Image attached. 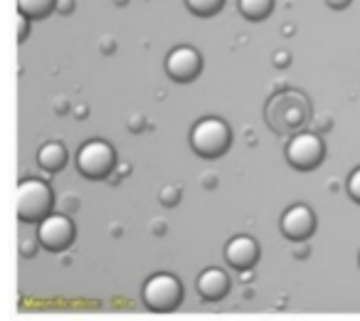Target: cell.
I'll return each instance as SVG.
<instances>
[{
    "label": "cell",
    "instance_id": "6da1fadb",
    "mask_svg": "<svg viewBox=\"0 0 360 321\" xmlns=\"http://www.w3.org/2000/svg\"><path fill=\"white\" fill-rule=\"evenodd\" d=\"M52 191L40 178H25L18 186V218L22 222H42L52 215Z\"/></svg>",
    "mask_w": 360,
    "mask_h": 321
},
{
    "label": "cell",
    "instance_id": "7a4b0ae2",
    "mask_svg": "<svg viewBox=\"0 0 360 321\" xmlns=\"http://www.w3.org/2000/svg\"><path fill=\"white\" fill-rule=\"evenodd\" d=\"M230 126L217 116L200 119L191 131V146L202 158H217L230 149Z\"/></svg>",
    "mask_w": 360,
    "mask_h": 321
},
{
    "label": "cell",
    "instance_id": "3957f363",
    "mask_svg": "<svg viewBox=\"0 0 360 321\" xmlns=\"http://www.w3.org/2000/svg\"><path fill=\"white\" fill-rule=\"evenodd\" d=\"M141 299L150 311L168 314V311L178 309L180 301H183V284H180L178 277L160 272V275H153L146 279L143 289H141Z\"/></svg>",
    "mask_w": 360,
    "mask_h": 321
},
{
    "label": "cell",
    "instance_id": "277c9868",
    "mask_svg": "<svg viewBox=\"0 0 360 321\" xmlns=\"http://www.w3.org/2000/svg\"><path fill=\"white\" fill-rule=\"evenodd\" d=\"M77 171L84 178L99 181L106 178L116 166V153L111 149V144H106L104 139H91L84 146H79L77 151Z\"/></svg>",
    "mask_w": 360,
    "mask_h": 321
},
{
    "label": "cell",
    "instance_id": "5b68a950",
    "mask_svg": "<svg viewBox=\"0 0 360 321\" xmlns=\"http://www.w3.org/2000/svg\"><path fill=\"white\" fill-rule=\"evenodd\" d=\"M286 158H289V163L296 171H314L323 160V141L316 134H311V131L296 134L286 144Z\"/></svg>",
    "mask_w": 360,
    "mask_h": 321
},
{
    "label": "cell",
    "instance_id": "8992f818",
    "mask_svg": "<svg viewBox=\"0 0 360 321\" xmlns=\"http://www.w3.org/2000/svg\"><path fill=\"white\" fill-rule=\"evenodd\" d=\"M75 240V222L62 213H52L37 222V242L50 252H62Z\"/></svg>",
    "mask_w": 360,
    "mask_h": 321
},
{
    "label": "cell",
    "instance_id": "52a82bcc",
    "mask_svg": "<svg viewBox=\"0 0 360 321\" xmlns=\"http://www.w3.org/2000/svg\"><path fill=\"white\" fill-rule=\"evenodd\" d=\"M202 70V57L195 47L191 45H180L165 60V72L170 75V80L175 82H191L200 75Z\"/></svg>",
    "mask_w": 360,
    "mask_h": 321
},
{
    "label": "cell",
    "instance_id": "ba28073f",
    "mask_svg": "<svg viewBox=\"0 0 360 321\" xmlns=\"http://www.w3.org/2000/svg\"><path fill=\"white\" fill-rule=\"evenodd\" d=\"M314 230H316V215L304 203H296V206H291L281 215V232L289 240H306V237H311Z\"/></svg>",
    "mask_w": 360,
    "mask_h": 321
},
{
    "label": "cell",
    "instance_id": "9c48e42d",
    "mask_svg": "<svg viewBox=\"0 0 360 321\" xmlns=\"http://www.w3.org/2000/svg\"><path fill=\"white\" fill-rule=\"evenodd\" d=\"M225 260L232 270H252L259 260V245H257L252 237L247 235H237L227 242L225 247Z\"/></svg>",
    "mask_w": 360,
    "mask_h": 321
},
{
    "label": "cell",
    "instance_id": "30bf717a",
    "mask_svg": "<svg viewBox=\"0 0 360 321\" xmlns=\"http://www.w3.org/2000/svg\"><path fill=\"white\" fill-rule=\"evenodd\" d=\"M195 287H198V294L205 301H220V299H225L227 291H230V277H227V272L220 270V267H210V270L200 272Z\"/></svg>",
    "mask_w": 360,
    "mask_h": 321
},
{
    "label": "cell",
    "instance_id": "8fae6325",
    "mask_svg": "<svg viewBox=\"0 0 360 321\" xmlns=\"http://www.w3.org/2000/svg\"><path fill=\"white\" fill-rule=\"evenodd\" d=\"M37 163H40V168H45V171H50V173L60 171L67 163V149L60 141H47V144L40 146V151H37Z\"/></svg>",
    "mask_w": 360,
    "mask_h": 321
},
{
    "label": "cell",
    "instance_id": "7c38bea8",
    "mask_svg": "<svg viewBox=\"0 0 360 321\" xmlns=\"http://www.w3.org/2000/svg\"><path fill=\"white\" fill-rule=\"evenodd\" d=\"M57 0H18V11L20 15L30 18V20H40V18H47L52 11H55Z\"/></svg>",
    "mask_w": 360,
    "mask_h": 321
},
{
    "label": "cell",
    "instance_id": "4fadbf2b",
    "mask_svg": "<svg viewBox=\"0 0 360 321\" xmlns=\"http://www.w3.org/2000/svg\"><path fill=\"white\" fill-rule=\"evenodd\" d=\"M240 13L247 18V20H264L266 15L274 8V0H240Z\"/></svg>",
    "mask_w": 360,
    "mask_h": 321
},
{
    "label": "cell",
    "instance_id": "5bb4252c",
    "mask_svg": "<svg viewBox=\"0 0 360 321\" xmlns=\"http://www.w3.org/2000/svg\"><path fill=\"white\" fill-rule=\"evenodd\" d=\"M225 0H186V6L191 8V13H195L198 18H210L222 8Z\"/></svg>",
    "mask_w": 360,
    "mask_h": 321
},
{
    "label": "cell",
    "instance_id": "9a60e30c",
    "mask_svg": "<svg viewBox=\"0 0 360 321\" xmlns=\"http://www.w3.org/2000/svg\"><path fill=\"white\" fill-rule=\"evenodd\" d=\"M348 193H350V198H353L355 203H360V166L355 168L353 173H350V178H348Z\"/></svg>",
    "mask_w": 360,
    "mask_h": 321
},
{
    "label": "cell",
    "instance_id": "2e32d148",
    "mask_svg": "<svg viewBox=\"0 0 360 321\" xmlns=\"http://www.w3.org/2000/svg\"><path fill=\"white\" fill-rule=\"evenodd\" d=\"M18 37H20V40H25V35H27V20H30V18H25V15H20L18 18Z\"/></svg>",
    "mask_w": 360,
    "mask_h": 321
},
{
    "label": "cell",
    "instance_id": "e0dca14e",
    "mask_svg": "<svg viewBox=\"0 0 360 321\" xmlns=\"http://www.w3.org/2000/svg\"><path fill=\"white\" fill-rule=\"evenodd\" d=\"M330 8H335V11H343V8L350 6V0H326Z\"/></svg>",
    "mask_w": 360,
    "mask_h": 321
}]
</instances>
